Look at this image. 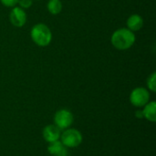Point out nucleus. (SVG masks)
<instances>
[{
	"instance_id": "nucleus-2",
	"label": "nucleus",
	"mask_w": 156,
	"mask_h": 156,
	"mask_svg": "<svg viewBox=\"0 0 156 156\" xmlns=\"http://www.w3.org/2000/svg\"><path fill=\"white\" fill-rule=\"evenodd\" d=\"M30 37L37 46L45 48L48 47L52 40V32L46 24L38 23L32 27Z\"/></svg>"
},
{
	"instance_id": "nucleus-13",
	"label": "nucleus",
	"mask_w": 156,
	"mask_h": 156,
	"mask_svg": "<svg viewBox=\"0 0 156 156\" xmlns=\"http://www.w3.org/2000/svg\"><path fill=\"white\" fill-rule=\"evenodd\" d=\"M33 4V0H18L17 5H19V7L23 9H28Z\"/></svg>"
},
{
	"instance_id": "nucleus-8",
	"label": "nucleus",
	"mask_w": 156,
	"mask_h": 156,
	"mask_svg": "<svg viewBox=\"0 0 156 156\" xmlns=\"http://www.w3.org/2000/svg\"><path fill=\"white\" fill-rule=\"evenodd\" d=\"M48 152L52 156H69L67 147L60 141L49 143Z\"/></svg>"
},
{
	"instance_id": "nucleus-10",
	"label": "nucleus",
	"mask_w": 156,
	"mask_h": 156,
	"mask_svg": "<svg viewBox=\"0 0 156 156\" xmlns=\"http://www.w3.org/2000/svg\"><path fill=\"white\" fill-rule=\"evenodd\" d=\"M143 115L144 117L152 122H155L156 121V102L155 101H149L147 104L144 106Z\"/></svg>"
},
{
	"instance_id": "nucleus-9",
	"label": "nucleus",
	"mask_w": 156,
	"mask_h": 156,
	"mask_svg": "<svg viewBox=\"0 0 156 156\" xmlns=\"http://www.w3.org/2000/svg\"><path fill=\"white\" fill-rule=\"evenodd\" d=\"M126 25H127V28L130 29L131 31L133 32L139 31L144 27V18L138 14L131 15L127 19Z\"/></svg>"
},
{
	"instance_id": "nucleus-16",
	"label": "nucleus",
	"mask_w": 156,
	"mask_h": 156,
	"mask_svg": "<svg viewBox=\"0 0 156 156\" xmlns=\"http://www.w3.org/2000/svg\"><path fill=\"white\" fill-rule=\"evenodd\" d=\"M36 1H40V0H36Z\"/></svg>"
},
{
	"instance_id": "nucleus-12",
	"label": "nucleus",
	"mask_w": 156,
	"mask_h": 156,
	"mask_svg": "<svg viewBox=\"0 0 156 156\" xmlns=\"http://www.w3.org/2000/svg\"><path fill=\"white\" fill-rule=\"evenodd\" d=\"M147 87L149 90L153 92L156 91V72H153L147 79Z\"/></svg>"
},
{
	"instance_id": "nucleus-7",
	"label": "nucleus",
	"mask_w": 156,
	"mask_h": 156,
	"mask_svg": "<svg viewBox=\"0 0 156 156\" xmlns=\"http://www.w3.org/2000/svg\"><path fill=\"white\" fill-rule=\"evenodd\" d=\"M61 135V130L58 129L55 124L48 125L43 130V137L47 143H52L58 141Z\"/></svg>"
},
{
	"instance_id": "nucleus-1",
	"label": "nucleus",
	"mask_w": 156,
	"mask_h": 156,
	"mask_svg": "<svg viewBox=\"0 0 156 156\" xmlns=\"http://www.w3.org/2000/svg\"><path fill=\"white\" fill-rule=\"evenodd\" d=\"M136 37L134 32L127 27H122L113 32L111 37L112 46L118 50H127L133 46Z\"/></svg>"
},
{
	"instance_id": "nucleus-4",
	"label": "nucleus",
	"mask_w": 156,
	"mask_h": 156,
	"mask_svg": "<svg viewBox=\"0 0 156 156\" xmlns=\"http://www.w3.org/2000/svg\"><path fill=\"white\" fill-rule=\"evenodd\" d=\"M130 101L131 103L138 108L144 107L150 101V93L149 90L143 87L135 88L132 90L130 94Z\"/></svg>"
},
{
	"instance_id": "nucleus-3",
	"label": "nucleus",
	"mask_w": 156,
	"mask_h": 156,
	"mask_svg": "<svg viewBox=\"0 0 156 156\" xmlns=\"http://www.w3.org/2000/svg\"><path fill=\"white\" fill-rule=\"evenodd\" d=\"M61 143L67 148H74L79 146L82 142V135L80 131L76 129L68 128L60 135Z\"/></svg>"
},
{
	"instance_id": "nucleus-6",
	"label": "nucleus",
	"mask_w": 156,
	"mask_h": 156,
	"mask_svg": "<svg viewBox=\"0 0 156 156\" xmlns=\"http://www.w3.org/2000/svg\"><path fill=\"white\" fill-rule=\"evenodd\" d=\"M9 20L14 27H22L27 22V13L25 9L16 5L12 7L9 14Z\"/></svg>"
},
{
	"instance_id": "nucleus-11",
	"label": "nucleus",
	"mask_w": 156,
	"mask_h": 156,
	"mask_svg": "<svg viewBox=\"0 0 156 156\" xmlns=\"http://www.w3.org/2000/svg\"><path fill=\"white\" fill-rule=\"evenodd\" d=\"M47 9L53 16L58 15L62 11V3L60 0H48Z\"/></svg>"
},
{
	"instance_id": "nucleus-5",
	"label": "nucleus",
	"mask_w": 156,
	"mask_h": 156,
	"mask_svg": "<svg viewBox=\"0 0 156 156\" xmlns=\"http://www.w3.org/2000/svg\"><path fill=\"white\" fill-rule=\"evenodd\" d=\"M55 125L60 130H66L70 127L73 122V115L70 111L61 109L58 111L54 116Z\"/></svg>"
},
{
	"instance_id": "nucleus-14",
	"label": "nucleus",
	"mask_w": 156,
	"mask_h": 156,
	"mask_svg": "<svg viewBox=\"0 0 156 156\" xmlns=\"http://www.w3.org/2000/svg\"><path fill=\"white\" fill-rule=\"evenodd\" d=\"M0 2L6 7H14L17 5L18 0H0Z\"/></svg>"
},
{
	"instance_id": "nucleus-15",
	"label": "nucleus",
	"mask_w": 156,
	"mask_h": 156,
	"mask_svg": "<svg viewBox=\"0 0 156 156\" xmlns=\"http://www.w3.org/2000/svg\"><path fill=\"white\" fill-rule=\"evenodd\" d=\"M136 116H137V117H139V118H143V117H144V115H143V112H142V111H138V112H137V113H136Z\"/></svg>"
}]
</instances>
